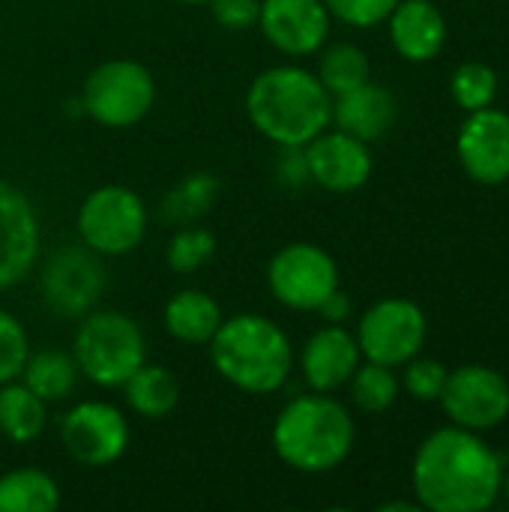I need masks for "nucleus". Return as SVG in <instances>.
Returning a JSON list of instances; mask_svg holds the SVG:
<instances>
[{"label":"nucleus","instance_id":"nucleus-32","mask_svg":"<svg viewBox=\"0 0 509 512\" xmlns=\"http://www.w3.org/2000/svg\"><path fill=\"white\" fill-rule=\"evenodd\" d=\"M399 0H324L330 18H339L351 27H375L390 18Z\"/></svg>","mask_w":509,"mask_h":512},{"label":"nucleus","instance_id":"nucleus-19","mask_svg":"<svg viewBox=\"0 0 509 512\" xmlns=\"http://www.w3.org/2000/svg\"><path fill=\"white\" fill-rule=\"evenodd\" d=\"M396 96L375 84L366 81L348 93L333 96V123L336 129L360 138V141H378L390 132V126L396 123Z\"/></svg>","mask_w":509,"mask_h":512},{"label":"nucleus","instance_id":"nucleus-31","mask_svg":"<svg viewBox=\"0 0 509 512\" xmlns=\"http://www.w3.org/2000/svg\"><path fill=\"white\" fill-rule=\"evenodd\" d=\"M447 366L429 357H414L405 363V390L417 399V402H438L447 384Z\"/></svg>","mask_w":509,"mask_h":512},{"label":"nucleus","instance_id":"nucleus-28","mask_svg":"<svg viewBox=\"0 0 509 512\" xmlns=\"http://www.w3.org/2000/svg\"><path fill=\"white\" fill-rule=\"evenodd\" d=\"M216 255V237L198 225H180L165 246V264L174 273H195Z\"/></svg>","mask_w":509,"mask_h":512},{"label":"nucleus","instance_id":"nucleus-12","mask_svg":"<svg viewBox=\"0 0 509 512\" xmlns=\"http://www.w3.org/2000/svg\"><path fill=\"white\" fill-rule=\"evenodd\" d=\"M105 288V276H102V264L99 255L75 246H60L42 276H39V291L42 300L51 312L63 315V318H75V315H87L96 303V297Z\"/></svg>","mask_w":509,"mask_h":512},{"label":"nucleus","instance_id":"nucleus-35","mask_svg":"<svg viewBox=\"0 0 509 512\" xmlns=\"http://www.w3.org/2000/svg\"><path fill=\"white\" fill-rule=\"evenodd\" d=\"M318 312H321V318H324L327 324H342V321L351 318V297H348L342 288H336V291L318 306Z\"/></svg>","mask_w":509,"mask_h":512},{"label":"nucleus","instance_id":"nucleus-27","mask_svg":"<svg viewBox=\"0 0 509 512\" xmlns=\"http://www.w3.org/2000/svg\"><path fill=\"white\" fill-rule=\"evenodd\" d=\"M351 399L360 411L366 414H381L387 408H393L396 396H399V378L393 375L390 366L381 363H366L357 366V372L351 375Z\"/></svg>","mask_w":509,"mask_h":512},{"label":"nucleus","instance_id":"nucleus-38","mask_svg":"<svg viewBox=\"0 0 509 512\" xmlns=\"http://www.w3.org/2000/svg\"><path fill=\"white\" fill-rule=\"evenodd\" d=\"M180 3H192V6H198V3H207V0H180Z\"/></svg>","mask_w":509,"mask_h":512},{"label":"nucleus","instance_id":"nucleus-24","mask_svg":"<svg viewBox=\"0 0 509 512\" xmlns=\"http://www.w3.org/2000/svg\"><path fill=\"white\" fill-rule=\"evenodd\" d=\"M57 507L60 489L51 474L18 468L0 477V512H54Z\"/></svg>","mask_w":509,"mask_h":512},{"label":"nucleus","instance_id":"nucleus-36","mask_svg":"<svg viewBox=\"0 0 509 512\" xmlns=\"http://www.w3.org/2000/svg\"><path fill=\"white\" fill-rule=\"evenodd\" d=\"M381 512H417L423 510L420 504H408V501H390V504H381Z\"/></svg>","mask_w":509,"mask_h":512},{"label":"nucleus","instance_id":"nucleus-17","mask_svg":"<svg viewBox=\"0 0 509 512\" xmlns=\"http://www.w3.org/2000/svg\"><path fill=\"white\" fill-rule=\"evenodd\" d=\"M360 357L363 354L357 336H351L342 324H327L303 345L300 372L315 393H333L351 381L360 366Z\"/></svg>","mask_w":509,"mask_h":512},{"label":"nucleus","instance_id":"nucleus-21","mask_svg":"<svg viewBox=\"0 0 509 512\" xmlns=\"http://www.w3.org/2000/svg\"><path fill=\"white\" fill-rule=\"evenodd\" d=\"M48 414L45 402L27 387L15 381L0 384V435L12 444H33L45 432Z\"/></svg>","mask_w":509,"mask_h":512},{"label":"nucleus","instance_id":"nucleus-8","mask_svg":"<svg viewBox=\"0 0 509 512\" xmlns=\"http://www.w3.org/2000/svg\"><path fill=\"white\" fill-rule=\"evenodd\" d=\"M270 294L294 312H318V306L339 288V267L333 255L315 243L282 246L267 267Z\"/></svg>","mask_w":509,"mask_h":512},{"label":"nucleus","instance_id":"nucleus-5","mask_svg":"<svg viewBox=\"0 0 509 512\" xmlns=\"http://www.w3.org/2000/svg\"><path fill=\"white\" fill-rule=\"evenodd\" d=\"M72 357L78 372L99 387H123L126 378L147 363L141 327L123 312H87L75 330Z\"/></svg>","mask_w":509,"mask_h":512},{"label":"nucleus","instance_id":"nucleus-6","mask_svg":"<svg viewBox=\"0 0 509 512\" xmlns=\"http://www.w3.org/2000/svg\"><path fill=\"white\" fill-rule=\"evenodd\" d=\"M156 84L147 66L135 60L99 63L81 90V108L108 129H126L144 120L153 108Z\"/></svg>","mask_w":509,"mask_h":512},{"label":"nucleus","instance_id":"nucleus-33","mask_svg":"<svg viewBox=\"0 0 509 512\" xmlns=\"http://www.w3.org/2000/svg\"><path fill=\"white\" fill-rule=\"evenodd\" d=\"M213 21L225 30H246L258 24L261 0H207Z\"/></svg>","mask_w":509,"mask_h":512},{"label":"nucleus","instance_id":"nucleus-9","mask_svg":"<svg viewBox=\"0 0 509 512\" xmlns=\"http://www.w3.org/2000/svg\"><path fill=\"white\" fill-rule=\"evenodd\" d=\"M426 342V315L414 300L387 297L366 309L357 324L360 354L381 366H405L423 351Z\"/></svg>","mask_w":509,"mask_h":512},{"label":"nucleus","instance_id":"nucleus-25","mask_svg":"<svg viewBox=\"0 0 509 512\" xmlns=\"http://www.w3.org/2000/svg\"><path fill=\"white\" fill-rule=\"evenodd\" d=\"M216 195H219V180L213 174H189L162 198L159 213L168 225H177V228L192 225L213 207Z\"/></svg>","mask_w":509,"mask_h":512},{"label":"nucleus","instance_id":"nucleus-26","mask_svg":"<svg viewBox=\"0 0 509 512\" xmlns=\"http://www.w3.org/2000/svg\"><path fill=\"white\" fill-rule=\"evenodd\" d=\"M318 81L327 87L330 96H339V93H348V90L372 81V63H369V57H366V51L360 45L339 42V45H330L321 54Z\"/></svg>","mask_w":509,"mask_h":512},{"label":"nucleus","instance_id":"nucleus-15","mask_svg":"<svg viewBox=\"0 0 509 512\" xmlns=\"http://www.w3.org/2000/svg\"><path fill=\"white\" fill-rule=\"evenodd\" d=\"M39 255V219L21 189L0 180V291L18 285Z\"/></svg>","mask_w":509,"mask_h":512},{"label":"nucleus","instance_id":"nucleus-23","mask_svg":"<svg viewBox=\"0 0 509 512\" xmlns=\"http://www.w3.org/2000/svg\"><path fill=\"white\" fill-rule=\"evenodd\" d=\"M75 381H78L75 357L66 351H57V348L30 354L21 369V384H27L45 405L66 399L75 390Z\"/></svg>","mask_w":509,"mask_h":512},{"label":"nucleus","instance_id":"nucleus-2","mask_svg":"<svg viewBox=\"0 0 509 512\" xmlns=\"http://www.w3.org/2000/svg\"><path fill=\"white\" fill-rule=\"evenodd\" d=\"M252 126L279 147H306L333 123V96L303 66H273L246 90Z\"/></svg>","mask_w":509,"mask_h":512},{"label":"nucleus","instance_id":"nucleus-3","mask_svg":"<svg viewBox=\"0 0 509 512\" xmlns=\"http://www.w3.org/2000/svg\"><path fill=\"white\" fill-rule=\"evenodd\" d=\"M213 369L237 390L267 396L285 387L294 369V348L285 330L264 315L222 318L207 342Z\"/></svg>","mask_w":509,"mask_h":512},{"label":"nucleus","instance_id":"nucleus-16","mask_svg":"<svg viewBox=\"0 0 509 512\" xmlns=\"http://www.w3.org/2000/svg\"><path fill=\"white\" fill-rule=\"evenodd\" d=\"M306 162L312 183L327 192H357L372 177V153L366 141L333 129L321 132L306 144Z\"/></svg>","mask_w":509,"mask_h":512},{"label":"nucleus","instance_id":"nucleus-1","mask_svg":"<svg viewBox=\"0 0 509 512\" xmlns=\"http://www.w3.org/2000/svg\"><path fill=\"white\" fill-rule=\"evenodd\" d=\"M504 483L501 456L471 429H435L414 456L411 486L417 504L432 512L489 510Z\"/></svg>","mask_w":509,"mask_h":512},{"label":"nucleus","instance_id":"nucleus-11","mask_svg":"<svg viewBox=\"0 0 509 512\" xmlns=\"http://www.w3.org/2000/svg\"><path fill=\"white\" fill-rule=\"evenodd\" d=\"M438 402L456 426L486 432L509 417V384L501 372L489 366H459L447 375Z\"/></svg>","mask_w":509,"mask_h":512},{"label":"nucleus","instance_id":"nucleus-13","mask_svg":"<svg viewBox=\"0 0 509 512\" xmlns=\"http://www.w3.org/2000/svg\"><path fill=\"white\" fill-rule=\"evenodd\" d=\"M459 162L480 186H501L509 180V114L501 108L471 111L459 129Z\"/></svg>","mask_w":509,"mask_h":512},{"label":"nucleus","instance_id":"nucleus-4","mask_svg":"<svg viewBox=\"0 0 509 512\" xmlns=\"http://www.w3.org/2000/svg\"><path fill=\"white\" fill-rule=\"evenodd\" d=\"M354 420L330 393H306L291 399L273 423L276 456L300 474L336 471L354 447Z\"/></svg>","mask_w":509,"mask_h":512},{"label":"nucleus","instance_id":"nucleus-29","mask_svg":"<svg viewBox=\"0 0 509 512\" xmlns=\"http://www.w3.org/2000/svg\"><path fill=\"white\" fill-rule=\"evenodd\" d=\"M450 93L456 99L459 108H465L468 114L471 111H480V108H489L498 96V75L492 66L486 63H477V60H468L462 63L453 78H450Z\"/></svg>","mask_w":509,"mask_h":512},{"label":"nucleus","instance_id":"nucleus-22","mask_svg":"<svg viewBox=\"0 0 509 512\" xmlns=\"http://www.w3.org/2000/svg\"><path fill=\"white\" fill-rule=\"evenodd\" d=\"M126 390V402L138 417L147 420H162L168 417L177 402H180V384L177 378L153 363H141L123 384Z\"/></svg>","mask_w":509,"mask_h":512},{"label":"nucleus","instance_id":"nucleus-14","mask_svg":"<svg viewBox=\"0 0 509 512\" xmlns=\"http://www.w3.org/2000/svg\"><path fill=\"white\" fill-rule=\"evenodd\" d=\"M258 27L276 51L306 57L327 42L330 12L324 0H261Z\"/></svg>","mask_w":509,"mask_h":512},{"label":"nucleus","instance_id":"nucleus-30","mask_svg":"<svg viewBox=\"0 0 509 512\" xmlns=\"http://www.w3.org/2000/svg\"><path fill=\"white\" fill-rule=\"evenodd\" d=\"M30 357L27 330L21 321L0 309V384L21 378V369Z\"/></svg>","mask_w":509,"mask_h":512},{"label":"nucleus","instance_id":"nucleus-10","mask_svg":"<svg viewBox=\"0 0 509 512\" xmlns=\"http://www.w3.org/2000/svg\"><path fill=\"white\" fill-rule=\"evenodd\" d=\"M60 441L78 465L108 468L129 447V423L111 402H78L60 420Z\"/></svg>","mask_w":509,"mask_h":512},{"label":"nucleus","instance_id":"nucleus-7","mask_svg":"<svg viewBox=\"0 0 509 512\" xmlns=\"http://www.w3.org/2000/svg\"><path fill=\"white\" fill-rule=\"evenodd\" d=\"M78 234L99 258L129 255L147 234V207L126 186H99L78 207Z\"/></svg>","mask_w":509,"mask_h":512},{"label":"nucleus","instance_id":"nucleus-20","mask_svg":"<svg viewBox=\"0 0 509 512\" xmlns=\"http://www.w3.org/2000/svg\"><path fill=\"white\" fill-rule=\"evenodd\" d=\"M165 330L183 342V345H207L213 339V333L222 324V309L219 303L198 288H186L177 291L168 303H165Z\"/></svg>","mask_w":509,"mask_h":512},{"label":"nucleus","instance_id":"nucleus-34","mask_svg":"<svg viewBox=\"0 0 509 512\" xmlns=\"http://www.w3.org/2000/svg\"><path fill=\"white\" fill-rule=\"evenodd\" d=\"M276 177L291 189L309 186L312 174H309V162H306V147H282L279 159H276Z\"/></svg>","mask_w":509,"mask_h":512},{"label":"nucleus","instance_id":"nucleus-18","mask_svg":"<svg viewBox=\"0 0 509 512\" xmlns=\"http://www.w3.org/2000/svg\"><path fill=\"white\" fill-rule=\"evenodd\" d=\"M387 21L393 48L411 63L438 57L447 42V21L432 0H402Z\"/></svg>","mask_w":509,"mask_h":512},{"label":"nucleus","instance_id":"nucleus-37","mask_svg":"<svg viewBox=\"0 0 509 512\" xmlns=\"http://www.w3.org/2000/svg\"><path fill=\"white\" fill-rule=\"evenodd\" d=\"M501 492L507 495V501H509V474H504V483H501Z\"/></svg>","mask_w":509,"mask_h":512}]
</instances>
